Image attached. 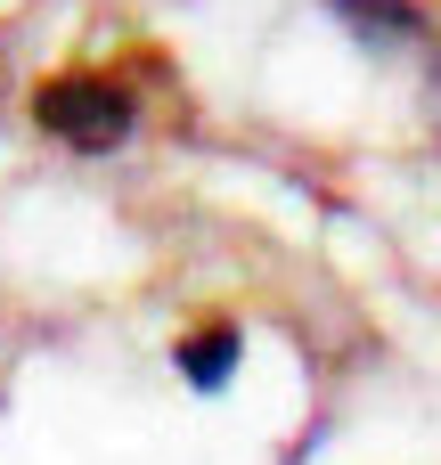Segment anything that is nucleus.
<instances>
[{"mask_svg": "<svg viewBox=\"0 0 441 465\" xmlns=\"http://www.w3.org/2000/svg\"><path fill=\"white\" fill-rule=\"evenodd\" d=\"M33 123H41L49 139L82 147V155H106V147L131 139L139 98H131L115 74H49V82L33 90Z\"/></svg>", "mask_w": 441, "mask_h": 465, "instance_id": "nucleus-1", "label": "nucleus"}, {"mask_svg": "<svg viewBox=\"0 0 441 465\" xmlns=\"http://www.w3.org/2000/svg\"><path fill=\"white\" fill-rule=\"evenodd\" d=\"M352 33H368V41H417L426 33V8L417 0H327Z\"/></svg>", "mask_w": 441, "mask_h": 465, "instance_id": "nucleus-3", "label": "nucleus"}, {"mask_svg": "<svg viewBox=\"0 0 441 465\" xmlns=\"http://www.w3.org/2000/svg\"><path fill=\"white\" fill-rule=\"evenodd\" d=\"M172 360H180V376H188L196 392H221V384L237 376V327H196Z\"/></svg>", "mask_w": 441, "mask_h": 465, "instance_id": "nucleus-2", "label": "nucleus"}]
</instances>
